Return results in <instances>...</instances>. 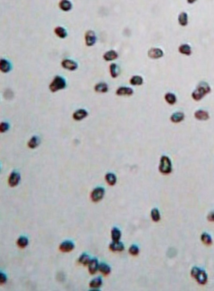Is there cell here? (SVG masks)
<instances>
[{
	"instance_id": "obj_1",
	"label": "cell",
	"mask_w": 214,
	"mask_h": 291,
	"mask_svg": "<svg viewBox=\"0 0 214 291\" xmlns=\"http://www.w3.org/2000/svg\"><path fill=\"white\" fill-rule=\"evenodd\" d=\"M211 91V87L208 83L206 82H201L198 84L197 88L195 89L194 91L192 93V98L195 101H199L201 100L206 95L210 93Z\"/></svg>"
},
{
	"instance_id": "obj_40",
	"label": "cell",
	"mask_w": 214,
	"mask_h": 291,
	"mask_svg": "<svg viewBox=\"0 0 214 291\" xmlns=\"http://www.w3.org/2000/svg\"><path fill=\"white\" fill-rule=\"evenodd\" d=\"M197 0H187V3H189V4H192V3H194Z\"/></svg>"
},
{
	"instance_id": "obj_31",
	"label": "cell",
	"mask_w": 214,
	"mask_h": 291,
	"mask_svg": "<svg viewBox=\"0 0 214 291\" xmlns=\"http://www.w3.org/2000/svg\"><path fill=\"white\" fill-rule=\"evenodd\" d=\"M103 283L102 279L98 277L97 278H95L93 279L90 283V287L94 289H96V288L100 287Z\"/></svg>"
},
{
	"instance_id": "obj_24",
	"label": "cell",
	"mask_w": 214,
	"mask_h": 291,
	"mask_svg": "<svg viewBox=\"0 0 214 291\" xmlns=\"http://www.w3.org/2000/svg\"><path fill=\"white\" fill-rule=\"evenodd\" d=\"M130 84L133 86H140L143 83V78L139 75L133 76L130 79Z\"/></svg>"
},
{
	"instance_id": "obj_13",
	"label": "cell",
	"mask_w": 214,
	"mask_h": 291,
	"mask_svg": "<svg viewBox=\"0 0 214 291\" xmlns=\"http://www.w3.org/2000/svg\"><path fill=\"white\" fill-rule=\"evenodd\" d=\"M185 114L181 111H178L175 112L173 113L170 117V121H172L173 123L174 124H178L179 122H181L182 121L184 120L185 119Z\"/></svg>"
},
{
	"instance_id": "obj_23",
	"label": "cell",
	"mask_w": 214,
	"mask_h": 291,
	"mask_svg": "<svg viewBox=\"0 0 214 291\" xmlns=\"http://www.w3.org/2000/svg\"><path fill=\"white\" fill-rule=\"evenodd\" d=\"M109 72L112 78H116L120 74V69L116 64L112 63L109 66Z\"/></svg>"
},
{
	"instance_id": "obj_14",
	"label": "cell",
	"mask_w": 214,
	"mask_h": 291,
	"mask_svg": "<svg viewBox=\"0 0 214 291\" xmlns=\"http://www.w3.org/2000/svg\"><path fill=\"white\" fill-rule=\"evenodd\" d=\"M119 55L117 52L114 50H109L108 51L103 55V59L107 62L113 61L114 60L118 58Z\"/></svg>"
},
{
	"instance_id": "obj_11",
	"label": "cell",
	"mask_w": 214,
	"mask_h": 291,
	"mask_svg": "<svg viewBox=\"0 0 214 291\" xmlns=\"http://www.w3.org/2000/svg\"><path fill=\"white\" fill-rule=\"evenodd\" d=\"M21 176L20 175L16 172H13L10 174V176L9 178V184L10 186H16L20 182Z\"/></svg>"
},
{
	"instance_id": "obj_8",
	"label": "cell",
	"mask_w": 214,
	"mask_h": 291,
	"mask_svg": "<svg viewBox=\"0 0 214 291\" xmlns=\"http://www.w3.org/2000/svg\"><path fill=\"white\" fill-rule=\"evenodd\" d=\"M148 56L150 59H158L161 58L163 56V52L159 48H152L149 49Z\"/></svg>"
},
{
	"instance_id": "obj_3",
	"label": "cell",
	"mask_w": 214,
	"mask_h": 291,
	"mask_svg": "<svg viewBox=\"0 0 214 291\" xmlns=\"http://www.w3.org/2000/svg\"><path fill=\"white\" fill-rule=\"evenodd\" d=\"M66 87V82L65 79L60 76H56L52 80L49 85V89L51 92H56L64 89Z\"/></svg>"
},
{
	"instance_id": "obj_18",
	"label": "cell",
	"mask_w": 214,
	"mask_h": 291,
	"mask_svg": "<svg viewBox=\"0 0 214 291\" xmlns=\"http://www.w3.org/2000/svg\"><path fill=\"white\" fill-rule=\"evenodd\" d=\"M109 249L111 251L114 252L123 251L124 250V246L123 243L119 242H113L109 245Z\"/></svg>"
},
{
	"instance_id": "obj_35",
	"label": "cell",
	"mask_w": 214,
	"mask_h": 291,
	"mask_svg": "<svg viewBox=\"0 0 214 291\" xmlns=\"http://www.w3.org/2000/svg\"><path fill=\"white\" fill-rule=\"evenodd\" d=\"M17 245L21 248H25L28 245V239L26 237H21L17 241Z\"/></svg>"
},
{
	"instance_id": "obj_16",
	"label": "cell",
	"mask_w": 214,
	"mask_h": 291,
	"mask_svg": "<svg viewBox=\"0 0 214 291\" xmlns=\"http://www.w3.org/2000/svg\"><path fill=\"white\" fill-rule=\"evenodd\" d=\"M12 68L10 63L7 59H2L0 60V70L3 73L9 72Z\"/></svg>"
},
{
	"instance_id": "obj_26",
	"label": "cell",
	"mask_w": 214,
	"mask_h": 291,
	"mask_svg": "<svg viewBox=\"0 0 214 291\" xmlns=\"http://www.w3.org/2000/svg\"><path fill=\"white\" fill-rule=\"evenodd\" d=\"M39 143H40V140H39V137L37 136H33L32 138H31V139L28 142L27 145L30 148L34 149L38 146Z\"/></svg>"
},
{
	"instance_id": "obj_39",
	"label": "cell",
	"mask_w": 214,
	"mask_h": 291,
	"mask_svg": "<svg viewBox=\"0 0 214 291\" xmlns=\"http://www.w3.org/2000/svg\"><path fill=\"white\" fill-rule=\"evenodd\" d=\"M207 219L209 221L211 222H214V212H211L208 214L207 217Z\"/></svg>"
},
{
	"instance_id": "obj_12",
	"label": "cell",
	"mask_w": 214,
	"mask_h": 291,
	"mask_svg": "<svg viewBox=\"0 0 214 291\" xmlns=\"http://www.w3.org/2000/svg\"><path fill=\"white\" fill-rule=\"evenodd\" d=\"M194 117L199 121H206L210 118V115L207 111L203 110H198L195 111Z\"/></svg>"
},
{
	"instance_id": "obj_4",
	"label": "cell",
	"mask_w": 214,
	"mask_h": 291,
	"mask_svg": "<svg viewBox=\"0 0 214 291\" xmlns=\"http://www.w3.org/2000/svg\"><path fill=\"white\" fill-rule=\"evenodd\" d=\"M158 168L159 172L164 175H168L172 172V162L168 156L163 155L161 157Z\"/></svg>"
},
{
	"instance_id": "obj_32",
	"label": "cell",
	"mask_w": 214,
	"mask_h": 291,
	"mask_svg": "<svg viewBox=\"0 0 214 291\" xmlns=\"http://www.w3.org/2000/svg\"><path fill=\"white\" fill-rule=\"evenodd\" d=\"M201 240L202 242L206 245H211L212 243V240L211 236L206 232H204L202 234Z\"/></svg>"
},
{
	"instance_id": "obj_34",
	"label": "cell",
	"mask_w": 214,
	"mask_h": 291,
	"mask_svg": "<svg viewBox=\"0 0 214 291\" xmlns=\"http://www.w3.org/2000/svg\"><path fill=\"white\" fill-rule=\"evenodd\" d=\"M90 261L91 260L90 258V256L86 254H82L79 259V262L84 265H88Z\"/></svg>"
},
{
	"instance_id": "obj_15",
	"label": "cell",
	"mask_w": 214,
	"mask_h": 291,
	"mask_svg": "<svg viewBox=\"0 0 214 291\" xmlns=\"http://www.w3.org/2000/svg\"><path fill=\"white\" fill-rule=\"evenodd\" d=\"M74 249V244L71 241H65L59 246L60 250L64 252L71 251Z\"/></svg>"
},
{
	"instance_id": "obj_28",
	"label": "cell",
	"mask_w": 214,
	"mask_h": 291,
	"mask_svg": "<svg viewBox=\"0 0 214 291\" xmlns=\"http://www.w3.org/2000/svg\"><path fill=\"white\" fill-rule=\"evenodd\" d=\"M121 236V233L119 229L114 228L111 231V237L113 242H119Z\"/></svg>"
},
{
	"instance_id": "obj_7",
	"label": "cell",
	"mask_w": 214,
	"mask_h": 291,
	"mask_svg": "<svg viewBox=\"0 0 214 291\" xmlns=\"http://www.w3.org/2000/svg\"><path fill=\"white\" fill-rule=\"evenodd\" d=\"M61 65L63 68L71 71H75L78 68V64L75 61L72 60L71 59L63 60L62 62Z\"/></svg>"
},
{
	"instance_id": "obj_19",
	"label": "cell",
	"mask_w": 214,
	"mask_h": 291,
	"mask_svg": "<svg viewBox=\"0 0 214 291\" xmlns=\"http://www.w3.org/2000/svg\"><path fill=\"white\" fill-rule=\"evenodd\" d=\"M179 52L182 55L190 56L192 55V50L191 47L187 44H183L179 47Z\"/></svg>"
},
{
	"instance_id": "obj_10",
	"label": "cell",
	"mask_w": 214,
	"mask_h": 291,
	"mask_svg": "<svg viewBox=\"0 0 214 291\" xmlns=\"http://www.w3.org/2000/svg\"><path fill=\"white\" fill-rule=\"evenodd\" d=\"M88 115L87 111L84 109H80L75 111L72 115V117L75 121H81L86 118Z\"/></svg>"
},
{
	"instance_id": "obj_27",
	"label": "cell",
	"mask_w": 214,
	"mask_h": 291,
	"mask_svg": "<svg viewBox=\"0 0 214 291\" xmlns=\"http://www.w3.org/2000/svg\"><path fill=\"white\" fill-rule=\"evenodd\" d=\"M165 100L169 105H174L177 102L176 96L172 93H167L165 95Z\"/></svg>"
},
{
	"instance_id": "obj_6",
	"label": "cell",
	"mask_w": 214,
	"mask_h": 291,
	"mask_svg": "<svg viewBox=\"0 0 214 291\" xmlns=\"http://www.w3.org/2000/svg\"><path fill=\"white\" fill-rule=\"evenodd\" d=\"M105 190L103 188H97L91 193V199L94 202H98L104 197Z\"/></svg>"
},
{
	"instance_id": "obj_33",
	"label": "cell",
	"mask_w": 214,
	"mask_h": 291,
	"mask_svg": "<svg viewBox=\"0 0 214 291\" xmlns=\"http://www.w3.org/2000/svg\"><path fill=\"white\" fill-rule=\"evenodd\" d=\"M151 217L154 222H158L161 219L159 210L157 208H154L151 211Z\"/></svg>"
},
{
	"instance_id": "obj_38",
	"label": "cell",
	"mask_w": 214,
	"mask_h": 291,
	"mask_svg": "<svg viewBox=\"0 0 214 291\" xmlns=\"http://www.w3.org/2000/svg\"><path fill=\"white\" fill-rule=\"evenodd\" d=\"M6 281H7L6 276L2 273H1V276H0V283H1V284H3L4 283H5Z\"/></svg>"
},
{
	"instance_id": "obj_5",
	"label": "cell",
	"mask_w": 214,
	"mask_h": 291,
	"mask_svg": "<svg viewBox=\"0 0 214 291\" xmlns=\"http://www.w3.org/2000/svg\"><path fill=\"white\" fill-rule=\"evenodd\" d=\"M85 42L88 47L94 45L96 42V36L94 31L88 30L85 34Z\"/></svg>"
},
{
	"instance_id": "obj_17",
	"label": "cell",
	"mask_w": 214,
	"mask_h": 291,
	"mask_svg": "<svg viewBox=\"0 0 214 291\" xmlns=\"http://www.w3.org/2000/svg\"><path fill=\"white\" fill-rule=\"evenodd\" d=\"M99 263L96 259H92L88 264V270L90 273L94 275L99 269Z\"/></svg>"
},
{
	"instance_id": "obj_25",
	"label": "cell",
	"mask_w": 214,
	"mask_h": 291,
	"mask_svg": "<svg viewBox=\"0 0 214 291\" xmlns=\"http://www.w3.org/2000/svg\"><path fill=\"white\" fill-rule=\"evenodd\" d=\"M54 33L56 36L61 39H64L67 36V31L63 27H56L54 29Z\"/></svg>"
},
{
	"instance_id": "obj_37",
	"label": "cell",
	"mask_w": 214,
	"mask_h": 291,
	"mask_svg": "<svg viewBox=\"0 0 214 291\" xmlns=\"http://www.w3.org/2000/svg\"><path fill=\"white\" fill-rule=\"evenodd\" d=\"M9 124L8 123L5 122H3L1 123V124H0V132L1 133H5L6 131L9 130Z\"/></svg>"
},
{
	"instance_id": "obj_30",
	"label": "cell",
	"mask_w": 214,
	"mask_h": 291,
	"mask_svg": "<svg viewBox=\"0 0 214 291\" xmlns=\"http://www.w3.org/2000/svg\"><path fill=\"white\" fill-rule=\"evenodd\" d=\"M99 270L104 275H109L110 272V267L104 263L99 265Z\"/></svg>"
},
{
	"instance_id": "obj_20",
	"label": "cell",
	"mask_w": 214,
	"mask_h": 291,
	"mask_svg": "<svg viewBox=\"0 0 214 291\" xmlns=\"http://www.w3.org/2000/svg\"><path fill=\"white\" fill-rule=\"evenodd\" d=\"M59 7L64 12H68L72 7V4L69 0H61L59 3Z\"/></svg>"
},
{
	"instance_id": "obj_21",
	"label": "cell",
	"mask_w": 214,
	"mask_h": 291,
	"mask_svg": "<svg viewBox=\"0 0 214 291\" xmlns=\"http://www.w3.org/2000/svg\"><path fill=\"white\" fill-rule=\"evenodd\" d=\"M94 89L97 93H105L108 91V86L105 82H100L95 86Z\"/></svg>"
},
{
	"instance_id": "obj_29",
	"label": "cell",
	"mask_w": 214,
	"mask_h": 291,
	"mask_svg": "<svg viewBox=\"0 0 214 291\" xmlns=\"http://www.w3.org/2000/svg\"><path fill=\"white\" fill-rule=\"evenodd\" d=\"M105 180L107 181V183L109 185H114L116 183V181H117V178H116V176H115V175H114V173H108L107 175H105Z\"/></svg>"
},
{
	"instance_id": "obj_22",
	"label": "cell",
	"mask_w": 214,
	"mask_h": 291,
	"mask_svg": "<svg viewBox=\"0 0 214 291\" xmlns=\"http://www.w3.org/2000/svg\"><path fill=\"white\" fill-rule=\"evenodd\" d=\"M178 21L179 24L181 26H186L187 25V24H188V15H187V13L183 12H181V13L179 14Z\"/></svg>"
},
{
	"instance_id": "obj_2",
	"label": "cell",
	"mask_w": 214,
	"mask_h": 291,
	"mask_svg": "<svg viewBox=\"0 0 214 291\" xmlns=\"http://www.w3.org/2000/svg\"><path fill=\"white\" fill-rule=\"evenodd\" d=\"M191 275L192 278L196 279L199 284L204 285L207 281V275L206 272L200 268L195 267L192 268Z\"/></svg>"
},
{
	"instance_id": "obj_9",
	"label": "cell",
	"mask_w": 214,
	"mask_h": 291,
	"mask_svg": "<svg viewBox=\"0 0 214 291\" xmlns=\"http://www.w3.org/2000/svg\"><path fill=\"white\" fill-rule=\"evenodd\" d=\"M134 91L133 89L127 87H121L117 89L116 94L119 96H130L133 95Z\"/></svg>"
},
{
	"instance_id": "obj_36",
	"label": "cell",
	"mask_w": 214,
	"mask_h": 291,
	"mask_svg": "<svg viewBox=\"0 0 214 291\" xmlns=\"http://www.w3.org/2000/svg\"><path fill=\"white\" fill-rule=\"evenodd\" d=\"M129 252L132 255H137L139 254V248L136 245L131 246L129 249Z\"/></svg>"
}]
</instances>
